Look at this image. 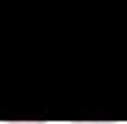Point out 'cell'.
I'll return each instance as SVG.
<instances>
[{
    "label": "cell",
    "mask_w": 127,
    "mask_h": 124,
    "mask_svg": "<svg viewBox=\"0 0 127 124\" xmlns=\"http://www.w3.org/2000/svg\"><path fill=\"white\" fill-rule=\"evenodd\" d=\"M6 124H47V121H6Z\"/></svg>",
    "instance_id": "6da1fadb"
},
{
    "label": "cell",
    "mask_w": 127,
    "mask_h": 124,
    "mask_svg": "<svg viewBox=\"0 0 127 124\" xmlns=\"http://www.w3.org/2000/svg\"><path fill=\"white\" fill-rule=\"evenodd\" d=\"M68 124H106V121H68Z\"/></svg>",
    "instance_id": "7a4b0ae2"
}]
</instances>
